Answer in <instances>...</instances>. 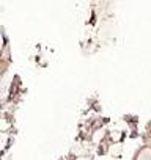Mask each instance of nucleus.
Returning a JSON list of instances; mask_svg holds the SVG:
<instances>
[]
</instances>
